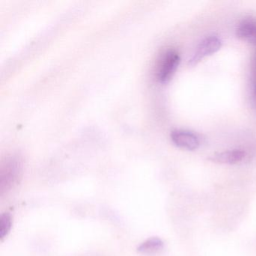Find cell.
<instances>
[{"label": "cell", "mask_w": 256, "mask_h": 256, "mask_svg": "<svg viewBox=\"0 0 256 256\" xmlns=\"http://www.w3.org/2000/svg\"><path fill=\"white\" fill-rule=\"evenodd\" d=\"M252 102L254 108H256V79H252Z\"/></svg>", "instance_id": "obj_9"}, {"label": "cell", "mask_w": 256, "mask_h": 256, "mask_svg": "<svg viewBox=\"0 0 256 256\" xmlns=\"http://www.w3.org/2000/svg\"><path fill=\"white\" fill-rule=\"evenodd\" d=\"M222 47V41L220 37L216 35L208 36L198 44L196 50L188 60L190 66L197 65L206 56L214 54Z\"/></svg>", "instance_id": "obj_3"}, {"label": "cell", "mask_w": 256, "mask_h": 256, "mask_svg": "<svg viewBox=\"0 0 256 256\" xmlns=\"http://www.w3.org/2000/svg\"><path fill=\"white\" fill-rule=\"evenodd\" d=\"M170 138L178 148L186 150H196L200 144L198 136L188 130H174L170 134Z\"/></svg>", "instance_id": "obj_4"}, {"label": "cell", "mask_w": 256, "mask_h": 256, "mask_svg": "<svg viewBox=\"0 0 256 256\" xmlns=\"http://www.w3.org/2000/svg\"><path fill=\"white\" fill-rule=\"evenodd\" d=\"M180 62L179 53L173 48L167 49L158 59L156 77L158 82L166 84L172 79Z\"/></svg>", "instance_id": "obj_1"}, {"label": "cell", "mask_w": 256, "mask_h": 256, "mask_svg": "<svg viewBox=\"0 0 256 256\" xmlns=\"http://www.w3.org/2000/svg\"><path fill=\"white\" fill-rule=\"evenodd\" d=\"M12 226V218L8 212L0 216V239L5 238L11 230Z\"/></svg>", "instance_id": "obj_8"}, {"label": "cell", "mask_w": 256, "mask_h": 256, "mask_svg": "<svg viewBox=\"0 0 256 256\" xmlns=\"http://www.w3.org/2000/svg\"><path fill=\"white\" fill-rule=\"evenodd\" d=\"M253 79H256V55L253 64Z\"/></svg>", "instance_id": "obj_10"}, {"label": "cell", "mask_w": 256, "mask_h": 256, "mask_svg": "<svg viewBox=\"0 0 256 256\" xmlns=\"http://www.w3.org/2000/svg\"><path fill=\"white\" fill-rule=\"evenodd\" d=\"M164 242L160 238H151L138 247V252L140 254L152 256L161 252L164 248Z\"/></svg>", "instance_id": "obj_7"}, {"label": "cell", "mask_w": 256, "mask_h": 256, "mask_svg": "<svg viewBox=\"0 0 256 256\" xmlns=\"http://www.w3.org/2000/svg\"><path fill=\"white\" fill-rule=\"evenodd\" d=\"M22 170V161L18 156L7 157L2 164L0 173L1 186L10 188L16 184L20 178Z\"/></svg>", "instance_id": "obj_2"}, {"label": "cell", "mask_w": 256, "mask_h": 256, "mask_svg": "<svg viewBox=\"0 0 256 256\" xmlns=\"http://www.w3.org/2000/svg\"><path fill=\"white\" fill-rule=\"evenodd\" d=\"M246 156V154L242 150L234 149L217 152L212 155L210 160L220 164H234L242 162Z\"/></svg>", "instance_id": "obj_6"}, {"label": "cell", "mask_w": 256, "mask_h": 256, "mask_svg": "<svg viewBox=\"0 0 256 256\" xmlns=\"http://www.w3.org/2000/svg\"><path fill=\"white\" fill-rule=\"evenodd\" d=\"M236 36L256 46V19L248 18L241 20L236 28Z\"/></svg>", "instance_id": "obj_5"}]
</instances>
